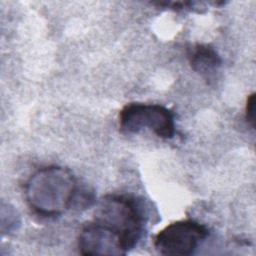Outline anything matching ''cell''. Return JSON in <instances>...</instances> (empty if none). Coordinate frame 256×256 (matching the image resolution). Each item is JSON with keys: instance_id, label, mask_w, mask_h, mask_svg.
Returning a JSON list of instances; mask_svg holds the SVG:
<instances>
[{"instance_id": "6", "label": "cell", "mask_w": 256, "mask_h": 256, "mask_svg": "<svg viewBox=\"0 0 256 256\" xmlns=\"http://www.w3.org/2000/svg\"><path fill=\"white\" fill-rule=\"evenodd\" d=\"M191 68L208 82L215 79L222 65L218 52L209 44H195L188 51Z\"/></svg>"}, {"instance_id": "4", "label": "cell", "mask_w": 256, "mask_h": 256, "mask_svg": "<svg viewBox=\"0 0 256 256\" xmlns=\"http://www.w3.org/2000/svg\"><path fill=\"white\" fill-rule=\"evenodd\" d=\"M209 235L208 228L192 219L172 222L154 237V247L162 255L188 256Z\"/></svg>"}, {"instance_id": "7", "label": "cell", "mask_w": 256, "mask_h": 256, "mask_svg": "<svg viewBox=\"0 0 256 256\" xmlns=\"http://www.w3.org/2000/svg\"><path fill=\"white\" fill-rule=\"evenodd\" d=\"M245 119L247 123L254 129L255 127V93H251L246 100Z\"/></svg>"}, {"instance_id": "3", "label": "cell", "mask_w": 256, "mask_h": 256, "mask_svg": "<svg viewBox=\"0 0 256 256\" xmlns=\"http://www.w3.org/2000/svg\"><path fill=\"white\" fill-rule=\"evenodd\" d=\"M119 128L124 134L149 129L160 138L172 139L175 135L174 114L160 104L130 102L119 112Z\"/></svg>"}, {"instance_id": "5", "label": "cell", "mask_w": 256, "mask_h": 256, "mask_svg": "<svg viewBox=\"0 0 256 256\" xmlns=\"http://www.w3.org/2000/svg\"><path fill=\"white\" fill-rule=\"evenodd\" d=\"M78 249L82 255H125L117 233L96 221L84 225L78 236Z\"/></svg>"}, {"instance_id": "2", "label": "cell", "mask_w": 256, "mask_h": 256, "mask_svg": "<svg viewBox=\"0 0 256 256\" xmlns=\"http://www.w3.org/2000/svg\"><path fill=\"white\" fill-rule=\"evenodd\" d=\"M93 220L117 233L128 252L145 231L147 212L143 202L134 196L108 194L98 202Z\"/></svg>"}, {"instance_id": "1", "label": "cell", "mask_w": 256, "mask_h": 256, "mask_svg": "<svg viewBox=\"0 0 256 256\" xmlns=\"http://www.w3.org/2000/svg\"><path fill=\"white\" fill-rule=\"evenodd\" d=\"M79 182L73 173L61 166H46L34 172L25 184L29 208L43 218H55L72 208Z\"/></svg>"}]
</instances>
